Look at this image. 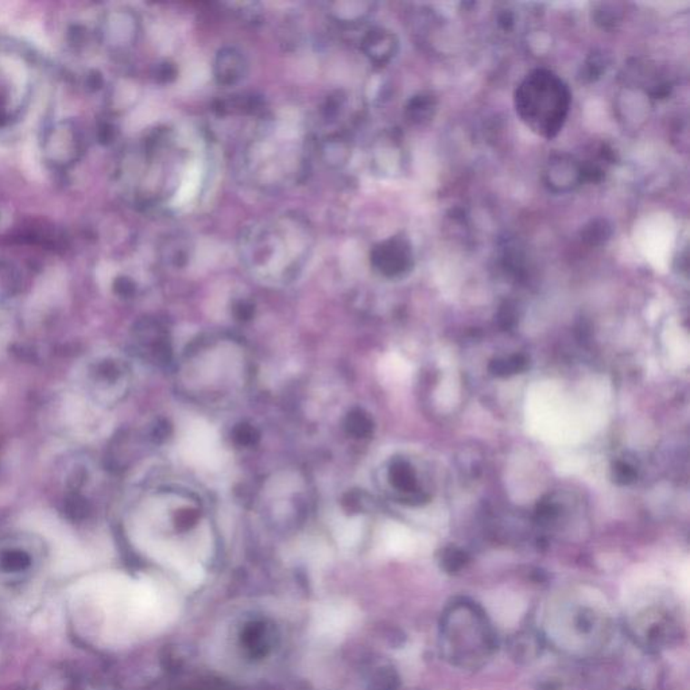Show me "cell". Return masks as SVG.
<instances>
[{
    "label": "cell",
    "instance_id": "484cf974",
    "mask_svg": "<svg viewBox=\"0 0 690 690\" xmlns=\"http://www.w3.org/2000/svg\"><path fill=\"white\" fill-rule=\"evenodd\" d=\"M556 512L557 510L553 504H541V507H539V515L541 518H551L556 515Z\"/></svg>",
    "mask_w": 690,
    "mask_h": 690
},
{
    "label": "cell",
    "instance_id": "8992f818",
    "mask_svg": "<svg viewBox=\"0 0 690 690\" xmlns=\"http://www.w3.org/2000/svg\"><path fill=\"white\" fill-rule=\"evenodd\" d=\"M362 52L376 66L392 63L399 49V41L394 33L384 27H373L362 38Z\"/></svg>",
    "mask_w": 690,
    "mask_h": 690
},
{
    "label": "cell",
    "instance_id": "7c38bea8",
    "mask_svg": "<svg viewBox=\"0 0 690 690\" xmlns=\"http://www.w3.org/2000/svg\"><path fill=\"white\" fill-rule=\"evenodd\" d=\"M436 107L437 102L433 96L428 95V93H420V95L413 96L407 102L404 115L412 123L425 124L433 118Z\"/></svg>",
    "mask_w": 690,
    "mask_h": 690
},
{
    "label": "cell",
    "instance_id": "ffe728a7",
    "mask_svg": "<svg viewBox=\"0 0 690 690\" xmlns=\"http://www.w3.org/2000/svg\"><path fill=\"white\" fill-rule=\"evenodd\" d=\"M604 179L603 170L593 163L580 165V184L583 182H600Z\"/></svg>",
    "mask_w": 690,
    "mask_h": 690
},
{
    "label": "cell",
    "instance_id": "2e32d148",
    "mask_svg": "<svg viewBox=\"0 0 690 690\" xmlns=\"http://www.w3.org/2000/svg\"><path fill=\"white\" fill-rule=\"evenodd\" d=\"M622 18V13L615 5H600L595 11L596 24L603 27L614 26Z\"/></svg>",
    "mask_w": 690,
    "mask_h": 690
},
{
    "label": "cell",
    "instance_id": "277c9868",
    "mask_svg": "<svg viewBox=\"0 0 690 690\" xmlns=\"http://www.w3.org/2000/svg\"><path fill=\"white\" fill-rule=\"evenodd\" d=\"M371 265L386 277H401L414 265L413 248L406 238H387L371 249Z\"/></svg>",
    "mask_w": 690,
    "mask_h": 690
},
{
    "label": "cell",
    "instance_id": "5b68a950",
    "mask_svg": "<svg viewBox=\"0 0 690 690\" xmlns=\"http://www.w3.org/2000/svg\"><path fill=\"white\" fill-rule=\"evenodd\" d=\"M249 71L248 58L235 46H224L213 60V79L220 87H237L245 82Z\"/></svg>",
    "mask_w": 690,
    "mask_h": 690
},
{
    "label": "cell",
    "instance_id": "9a60e30c",
    "mask_svg": "<svg viewBox=\"0 0 690 690\" xmlns=\"http://www.w3.org/2000/svg\"><path fill=\"white\" fill-rule=\"evenodd\" d=\"M608 66V58L603 53H592L581 68L580 79L587 83L596 82Z\"/></svg>",
    "mask_w": 690,
    "mask_h": 690
},
{
    "label": "cell",
    "instance_id": "d4e9b609",
    "mask_svg": "<svg viewBox=\"0 0 690 690\" xmlns=\"http://www.w3.org/2000/svg\"><path fill=\"white\" fill-rule=\"evenodd\" d=\"M499 24H500L504 30L511 29L512 24H514V18H512V14L509 13V11H506V13L499 15Z\"/></svg>",
    "mask_w": 690,
    "mask_h": 690
},
{
    "label": "cell",
    "instance_id": "30bf717a",
    "mask_svg": "<svg viewBox=\"0 0 690 690\" xmlns=\"http://www.w3.org/2000/svg\"><path fill=\"white\" fill-rule=\"evenodd\" d=\"M107 33L112 45H131L140 33V21L131 11H116L108 19Z\"/></svg>",
    "mask_w": 690,
    "mask_h": 690
},
{
    "label": "cell",
    "instance_id": "cb8c5ba5",
    "mask_svg": "<svg viewBox=\"0 0 690 690\" xmlns=\"http://www.w3.org/2000/svg\"><path fill=\"white\" fill-rule=\"evenodd\" d=\"M669 93H670V85L661 84V85H656V87H654V90L651 91L650 95L653 96V98L662 99V98H666V96H669Z\"/></svg>",
    "mask_w": 690,
    "mask_h": 690
},
{
    "label": "cell",
    "instance_id": "ba28073f",
    "mask_svg": "<svg viewBox=\"0 0 690 690\" xmlns=\"http://www.w3.org/2000/svg\"><path fill=\"white\" fill-rule=\"evenodd\" d=\"M315 619V627L318 634L339 637L354 622L355 615L351 607L326 604L318 608Z\"/></svg>",
    "mask_w": 690,
    "mask_h": 690
},
{
    "label": "cell",
    "instance_id": "3957f363",
    "mask_svg": "<svg viewBox=\"0 0 690 690\" xmlns=\"http://www.w3.org/2000/svg\"><path fill=\"white\" fill-rule=\"evenodd\" d=\"M184 459L195 467H219L221 462V445L218 432L204 421H193L185 429L181 439Z\"/></svg>",
    "mask_w": 690,
    "mask_h": 690
},
{
    "label": "cell",
    "instance_id": "44dd1931",
    "mask_svg": "<svg viewBox=\"0 0 690 690\" xmlns=\"http://www.w3.org/2000/svg\"><path fill=\"white\" fill-rule=\"evenodd\" d=\"M465 559H467V556H465L462 551L453 549V550H449L448 553L445 554L444 564L449 569L456 570L465 564Z\"/></svg>",
    "mask_w": 690,
    "mask_h": 690
},
{
    "label": "cell",
    "instance_id": "ac0fdd59",
    "mask_svg": "<svg viewBox=\"0 0 690 690\" xmlns=\"http://www.w3.org/2000/svg\"><path fill=\"white\" fill-rule=\"evenodd\" d=\"M360 526L356 523V520H346V522L340 525L339 530H337V539L339 542L345 546H352L359 539Z\"/></svg>",
    "mask_w": 690,
    "mask_h": 690
},
{
    "label": "cell",
    "instance_id": "4fadbf2b",
    "mask_svg": "<svg viewBox=\"0 0 690 690\" xmlns=\"http://www.w3.org/2000/svg\"><path fill=\"white\" fill-rule=\"evenodd\" d=\"M612 237V226L606 219H595L589 221L583 231L581 238L588 246H603Z\"/></svg>",
    "mask_w": 690,
    "mask_h": 690
},
{
    "label": "cell",
    "instance_id": "8fae6325",
    "mask_svg": "<svg viewBox=\"0 0 690 690\" xmlns=\"http://www.w3.org/2000/svg\"><path fill=\"white\" fill-rule=\"evenodd\" d=\"M320 154L324 162L332 168H342L351 158V142L345 132H336L324 138L320 145Z\"/></svg>",
    "mask_w": 690,
    "mask_h": 690
},
{
    "label": "cell",
    "instance_id": "5bb4252c",
    "mask_svg": "<svg viewBox=\"0 0 690 690\" xmlns=\"http://www.w3.org/2000/svg\"><path fill=\"white\" fill-rule=\"evenodd\" d=\"M528 359L522 355H514L507 359H495L490 364V371L496 376H510L522 373L528 368Z\"/></svg>",
    "mask_w": 690,
    "mask_h": 690
},
{
    "label": "cell",
    "instance_id": "9c48e42d",
    "mask_svg": "<svg viewBox=\"0 0 690 690\" xmlns=\"http://www.w3.org/2000/svg\"><path fill=\"white\" fill-rule=\"evenodd\" d=\"M326 5L329 18L346 27L364 24L375 7V5L370 2H332L326 3Z\"/></svg>",
    "mask_w": 690,
    "mask_h": 690
},
{
    "label": "cell",
    "instance_id": "7a4b0ae2",
    "mask_svg": "<svg viewBox=\"0 0 690 690\" xmlns=\"http://www.w3.org/2000/svg\"><path fill=\"white\" fill-rule=\"evenodd\" d=\"M515 104L520 118L542 137L551 138L561 130L570 93L567 85L549 71H534L518 88Z\"/></svg>",
    "mask_w": 690,
    "mask_h": 690
},
{
    "label": "cell",
    "instance_id": "7402d4cb",
    "mask_svg": "<svg viewBox=\"0 0 690 690\" xmlns=\"http://www.w3.org/2000/svg\"><path fill=\"white\" fill-rule=\"evenodd\" d=\"M182 576H184L185 580L190 586H198V584L201 583L202 578H204V572H202L201 567H199V565H188L184 572H182Z\"/></svg>",
    "mask_w": 690,
    "mask_h": 690
},
{
    "label": "cell",
    "instance_id": "6da1fadb",
    "mask_svg": "<svg viewBox=\"0 0 690 690\" xmlns=\"http://www.w3.org/2000/svg\"><path fill=\"white\" fill-rule=\"evenodd\" d=\"M315 235L309 221L296 213H284L247 227L240 238V254L259 273H296L309 260Z\"/></svg>",
    "mask_w": 690,
    "mask_h": 690
},
{
    "label": "cell",
    "instance_id": "d6986e66",
    "mask_svg": "<svg viewBox=\"0 0 690 690\" xmlns=\"http://www.w3.org/2000/svg\"><path fill=\"white\" fill-rule=\"evenodd\" d=\"M177 74H179V72H177L176 65L168 63V61L158 63V65L155 66V80L162 83V84H169V83L174 82V80L177 79Z\"/></svg>",
    "mask_w": 690,
    "mask_h": 690
},
{
    "label": "cell",
    "instance_id": "52a82bcc",
    "mask_svg": "<svg viewBox=\"0 0 690 690\" xmlns=\"http://www.w3.org/2000/svg\"><path fill=\"white\" fill-rule=\"evenodd\" d=\"M545 182L554 192H567L580 184V165L567 155H557L549 160Z\"/></svg>",
    "mask_w": 690,
    "mask_h": 690
},
{
    "label": "cell",
    "instance_id": "e0dca14e",
    "mask_svg": "<svg viewBox=\"0 0 690 690\" xmlns=\"http://www.w3.org/2000/svg\"><path fill=\"white\" fill-rule=\"evenodd\" d=\"M612 476H614V481H617V484L628 486V484H633L634 481H637L638 473H637L636 468L631 467L627 462H619L614 465Z\"/></svg>",
    "mask_w": 690,
    "mask_h": 690
},
{
    "label": "cell",
    "instance_id": "603a6c76",
    "mask_svg": "<svg viewBox=\"0 0 690 690\" xmlns=\"http://www.w3.org/2000/svg\"><path fill=\"white\" fill-rule=\"evenodd\" d=\"M514 309H512L510 305H506V306L501 307L500 310V320L501 326H503V328H511L512 326H514L515 323V315H514Z\"/></svg>",
    "mask_w": 690,
    "mask_h": 690
}]
</instances>
